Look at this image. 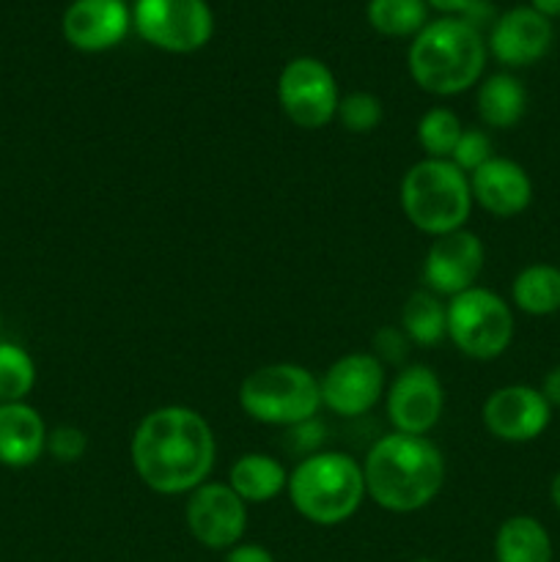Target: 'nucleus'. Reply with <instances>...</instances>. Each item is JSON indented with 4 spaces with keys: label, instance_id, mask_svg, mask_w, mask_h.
<instances>
[{
    "label": "nucleus",
    "instance_id": "nucleus-1",
    "mask_svg": "<svg viewBox=\"0 0 560 562\" xmlns=\"http://www.w3.org/2000/svg\"><path fill=\"white\" fill-rule=\"evenodd\" d=\"M143 486L157 494H190L209 481L217 456L214 431L190 406H159L137 423L130 445Z\"/></svg>",
    "mask_w": 560,
    "mask_h": 562
},
{
    "label": "nucleus",
    "instance_id": "nucleus-2",
    "mask_svg": "<svg viewBox=\"0 0 560 562\" xmlns=\"http://www.w3.org/2000/svg\"><path fill=\"white\" fill-rule=\"evenodd\" d=\"M366 494L390 514H415L434 503L445 483V459L437 445L412 434L379 437L362 461Z\"/></svg>",
    "mask_w": 560,
    "mask_h": 562
},
{
    "label": "nucleus",
    "instance_id": "nucleus-3",
    "mask_svg": "<svg viewBox=\"0 0 560 562\" xmlns=\"http://www.w3.org/2000/svg\"><path fill=\"white\" fill-rule=\"evenodd\" d=\"M486 66V44L459 16L426 22L410 47V75L434 97H453L475 86Z\"/></svg>",
    "mask_w": 560,
    "mask_h": 562
},
{
    "label": "nucleus",
    "instance_id": "nucleus-4",
    "mask_svg": "<svg viewBox=\"0 0 560 562\" xmlns=\"http://www.w3.org/2000/svg\"><path fill=\"white\" fill-rule=\"evenodd\" d=\"M291 505L302 519L333 527L351 519L366 499L362 464L335 450H318L307 456L289 475Z\"/></svg>",
    "mask_w": 560,
    "mask_h": 562
},
{
    "label": "nucleus",
    "instance_id": "nucleus-5",
    "mask_svg": "<svg viewBox=\"0 0 560 562\" xmlns=\"http://www.w3.org/2000/svg\"><path fill=\"white\" fill-rule=\"evenodd\" d=\"M401 209L417 231L445 236L464 228L472 212L470 176L450 159H421L401 179Z\"/></svg>",
    "mask_w": 560,
    "mask_h": 562
},
{
    "label": "nucleus",
    "instance_id": "nucleus-6",
    "mask_svg": "<svg viewBox=\"0 0 560 562\" xmlns=\"http://www.w3.org/2000/svg\"><path fill=\"white\" fill-rule=\"evenodd\" d=\"M239 406L250 420L291 428L318 415L322 390L307 368L294 362H272L242 379Z\"/></svg>",
    "mask_w": 560,
    "mask_h": 562
},
{
    "label": "nucleus",
    "instance_id": "nucleus-7",
    "mask_svg": "<svg viewBox=\"0 0 560 562\" xmlns=\"http://www.w3.org/2000/svg\"><path fill=\"white\" fill-rule=\"evenodd\" d=\"M448 338L472 360H494L514 340V313L489 289H467L448 302Z\"/></svg>",
    "mask_w": 560,
    "mask_h": 562
},
{
    "label": "nucleus",
    "instance_id": "nucleus-8",
    "mask_svg": "<svg viewBox=\"0 0 560 562\" xmlns=\"http://www.w3.org/2000/svg\"><path fill=\"white\" fill-rule=\"evenodd\" d=\"M132 22L148 44L168 53H195L214 33L206 0H135Z\"/></svg>",
    "mask_w": 560,
    "mask_h": 562
},
{
    "label": "nucleus",
    "instance_id": "nucleus-9",
    "mask_svg": "<svg viewBox=\"0 0 560 562\" xmlns=\"http://www.w3.org/2000/svg\"><path fill=\"white\" fill-rule=\"evenodd\" d=\"M278 99L291 124L300 130H322L338 113V82L327 64L311 55L289 60L280 71Z\"/></svg>",
    "mask_w": 560,
    "mask_h": 562
},
{
    "label": "nucleus",
    "instance_id": "nucleus-10",
    "mask_svg": "<svg viewBox=\"0 0 560 562\" xmlns=\"http://www.w3.org/2000/svg\"><path fill=\"white\" fill-rule=\"evenodd\" d=\"M190 536L206 549H234L247 527V503L228 483H201L184 505Z\"/></svg>",
    "mask_w": 560,
    "mask_h": 562
},
{
    "label": "nucleus",
    "instance_id": "nucleus-11",
    "mask_svg": "<svg viewBox=\"0 0 560 562\" xmlns=\"http://www.w3.org/2000/svg\"><path fill=\"white\" fill-rule=\"evenodd\" d=\"M318 390H322V404L333 415L360 417L382 398L384 366L368 351H351L324 371Z\"/></svg>",
    "mask_w": 560,
    "mask_h": 562
},
{
    "label": "nucleus",
    "instance_id": "nucleus-12",
    "mask_svg": "<svg viewBox=\"0 0 560 562\" xmlns=\"http://www.w3.org/2000/svg\"><path fill=\"white\" fill-rule=\"evenodd\" d=\"M445 406L443 382L426 366H406L388 393V420L399 434L426 437L439 423Z\"/></svg>",
    "mask_w": 560,
    "mask_h": 562
},
{
    "label": "nucleus",
    "instance_id": "nucleus-13",
    "mask_svg": "<svg viewBox=\"0 0 560 562\" xmlns=\"http://www.w3.org/2000/svg\"><path fill=\"white\" fill-rule=\"evenodd\" d=\"M552 417V406L527 384H508L494 390L483 404V426L500 442H533L541 437Z\"/></svg>",
    "mask_w": 560,
    "mask_h": 562
},
{
    "label": "nucleus",
    "instance_id": "nucleus-14",
    "mask_svg": "<svg viewBox=\"0 0 560 562\" xmlns=\"http://www.w3.org/2000/svg\"><path fill=\"white\" fill-rule=\"evenodd\" d=\"M483 269V241L459 228L434 239L423 261V280L432 294L456 296L472 289Z\"/></svg>",
    "mask_w": 560,
    "mask_h": 562
},
{
    "label": "nucleus",
    "instance_id": "nucleus-15",
    "mask_svg": "<svg viewBox=\"0 0 560 562\" xmlns=\"http://www.w3.org/2000/svg\"><path fill=\"white\" fill-rule=\"evenodd\" d=\"M552 47V22L530 5H516L497 16L489 49L505 66H530Z\"/></svg>",
    "mask_w": 560,
    "mask_h": 562
},
{
    "label": "nucleus",
    "instance_id": "nucleus-16",
    "mask_svg": "<svg viewBox=\"0 0 560 562\" xmlns=\"http://www.w3.org/2000/svg\"><path fill=\"white\" fill-rule=\"evenodd\" d=\"M132 14L124 0H75L66 9L64 36L80 53H102L115 47L130 31Z\"/></svg>",
    "mask_w": 560,
    "mask_h": 562
},
{
    "label": "nucleus",
    "instance_id": "nucleus-17",
    "mask_svg": "<svg viewBox=\"0 0 560 562\" xmlns=\"http://www.w3.org/2000/svg\"><path fill=\"white\" fill-rule=\"evenodd\" d=\"M470 190L472 201L500 220L516 217L533 201V181L527 170L505 157H492L475 173H470Z\"/></svg>",
    "mask_w": 560,
    "mask_h": 562
},
{
    "label": "nucleus",
    "instance_id": "nucleus-18",
    "mask_svg": "<svg viewBox=\"0 0 560 562\" xmlns=\"http://www.w3.org/2000/svg\"><path fill=\"white\" fill-rule=\"evenodd\" d=\"M47 426L25 401L0 404V464L11 470L33 467L47 450Z\"/></svg>",
    "mask_w": 560,
    "mask_h": 562
},
{
    "label": "nucleus",
    "instance_id": "nucleus-19",
    "mask_svg": "<svg viewBox=\"0 0 560 562\" xmlns=\"http://www.w3.org/2000/svg\"><path fill=\"white\" fill-rule=\"evenodd\" d=\"M228 486L245 503H269L280 492H285V486H289V472L272 456L245 453L231 467Z\"/></svg>",
    "mask_w": 560,
    "mask_h": 562
},
{
    "label": "nucleus",
    "instance_id": "nucleus-20",
    "mask_svg": "<svg viewBox=\"0 0 560 562\" xmlns=\"http://www.w3.org/2000/svg\"><path fill=\"white\" fill-rule=\"evenodd\" d=\"M497 562H552V541L533 516H511L494 538Z\"/></svg>",
    "mask_w": 560,
    "mask_h": 562
},
{
    "label": "nucleus",
    "instance_id": "nucleus-21",
    "mask_svg": "<svg viewBox=\"0 0 560 562\" xmlns=\"http://www.w3.org/2000/svg\"><path fill=\"white\" fill-rule=\"evenodd\" d=\"M478 115L492 130H511L522 121L527 108V91L516 77L492 75L478 88Z\"/></svg>",
    "mask_w": 560,
    "mask_h": 562
},
{
    "label": "nucleus",
    "instance_id": "nucleus-22",
    "mask_svg": "<svg viewBox=\"0 0 560 562\" xmlns=\"http://www.w3.org/2000/svg\"><path fill=\"white\" fill-rule=\"evenodd\" d=\"M514 305L527 316H552L560 311V269L552 263H533L514 278Z\"/></svg>",
    "mask_w": 560,
    "mask_h": 562
},
{
    "label": "nucleus",
    "instance_id": "nucleus-23",
    "mask_svg": "<svg viewBox=\"0 0 560 562\" xmlns=\"http://www.w3.org/2000/svg\"><path fill=\"white\" fill-rule=\"evenodd\" d=\"M401 329L417 346H434L448 335V305L432 291H415L401 307Z\"/></svg>",
    "mask_w": 560,
    "mask_h": 562
},
{
    "label": "nucleus",
    "instance_id": "nucleus-24",
    "mask_svg": "<svg viewBox=\"0 0 560 562\" xmlns=\"http://www.w3.org/2000/svg\"><path fill=\"white\" fill-rule=\"evenodd\" d=\"M426 0H371L368 22L382 36H417L426 27Z\"/></svg>",
    "mask_w": 560,
    "mask_h": 562
},
{
    "label": "nucleus",
    "instance_id": "nucleus-25",
    "mask_svg": "<svg viewBox=\"0 0 560 562\" xmlns=\"http://www.w3.org/2000/svg\"><path fill=\"white\" fill-rule=\"evenodd\" d=\"M36 366L22 346L0 340V404H16L31 395Z\"/></svg>",
    "mask_w": 560,
    "mask_h": 562
},
{
    "label": "nucleus",
    "instance_id": "nucleus-26",
    "mask_svg": "<svg viewBox=\"0 0 560 562\" xmlns=\"http://www.w3.org/2000/svg\"><path fill=\"white\" fill-rule=\"evenodd\" d=\"M461 121L453 110L432 108L417 121V143L428 159H450L461 137Z\"/></svg>",
    "mask_w": 560,
    "mask_h": 562
},
{
    "label": "nucleus",
    "instance_id": "nucleus-27",
    "mask_svg": "<svg viewBox=\"0 0 560 562\" xmlns=\"http://www.w3.org/2000/svg\"><path fill=\"white\" fill-rule=\"evenodd\" d=\"M335 119L344 124L346 132L351 135H368V132L377 130L384 119L382 102H379L373 93L368 91H351L346 97H340L338 113Z\"/></svg>",
    "mask_w": 560,
    "mask_h": 562
},
{
    "label": "nucleus",
    "instance_id": "nucleus-28",
    "mask_svg": "<svg viewBox=\"0 0 560 562\" xmlns=\"http://www.w3.org/2000/svg\"><path fill=\"white\" fill-rule=\"evenodd\" d=\"M492 159V140H489L486 132L481 130H464L461 132L459 143H456L453 154H450V162L456 165L464 173H475L481 165H486Z\"/></svg>",
    "mask_w": 560,
    "mask_h": 562
},
{
    "label": "nucleus",
    "instance_id": "nucleus-29",
    "mask_svg": "<svg viewBox=\"0 0 560 562\" xmlns=\"http://www.w3.org/2000/svg\"><path fill=\"white\" fill-rule=\"evenodd\" d=\"M47 450L55 461L64 464H75L82 459L88 450V437L82 428L77 426H58L47 434Z\"/></svg>",
    "mask_w": 560,
    "mask_h": 562
},
{
    "label": "nucleus",
    "instance_id": "nucleus-30",
    "mask_svg": "<svg viewBox=\"0 0 560 562\" xmlns=\"http://www.w3.org/2000/svg\"><path fill=\"white\" fill-rule=\"evenodd\" d=\"M406 346H410V338L404 335V329L399 327H382L377 335H373V357L379 362H390V366H401L406 357Z\"/></svg>",
    "mask_w": 560,
    "mask_h": 562
},
{
    "label": "nucleus",
    "instance_id": "nucleus-31",
    "mask_svg": "<svg viewBox=\"0 0 560 562\" xmlns=\"http://www.w3.org/2000/svg\"><path fill=\"white\" fill-rule=\"evenodd\" d=\"M324 442V428L322 423L313 417V420L300 423V426L289 428V448L291 453H302V459L318 453V445Z\"/></svg>",
    "mask_w": 560,
    "mask_h": 562
},
{
    "label": "nucleus",
    "instance_id": "nucleus-32",
    "mask_svg": "<svg viewBox=\"0 0 560 562\" xmlns=\"http://www.w3.org/2000/svg\"><path fill=\"white\" fill-rule=\"evenodd\" d=\"M459 20H464L467 25L475 27V31L481 33L483 27H494L497 11H494V5L489 3V0H470V3L464 5V11L459 14Z\"/></svg>",
    "mask_w": 560,
    "mask_h": 562
},
{
    "label": "nucleus",
    "instance_id": "nucleus-33",
    "mask_svg": "<svg viewBox=\"0 0 560 562\" xmlns=\"http://www.w3.org/2000/svg\"><path fill=\"white\" fill-rule=\"evenodd\" d=\"M225 562H275L272 552L258 543H236L234 549H228Z\"/></svg>",
    "mask_w": 560,
    "mask_h": 562
},
{
    "label": "nucleus",
    "instance_id": "nucleus-34",
    "mask_svg": "<svg viewBox=\"0 0 560 562\" xmlns=\"http://www.w3.org/2000/svg\"><path fill=\"white\" fill-rule=\"evenodd\" d=\"M541 395L547 398L549 406H560V366L552 368V371L544 376L541 384Z\"/></svg>",
    "mask_w": 560,
    "mask_h": 562
},
{
    "label": "nucleus",
    "instance_id": "nucleus-35",
    "mask_svg": "<svg viewBox=\"0 0 560 562\" xmlns=\"http://www.w3.org/2000/svg\"><path fill=\"white\" fill-rule=\"evenodd\" d=\"M428 5H434L437 11H443V14H456L459 16L461 11H464V5L470 3V0H426Z\"/></svg>",
    "mask_w": 560,
    "mask_h": 562
},
{
    "label": "nucleus",
    "instance_id": "nucleus-36",
    "mask_svg": "<svg viewBox=\"0 0 560 562\" xmlns=\"http://www.w3.org/2000/svg\"><path fill=\"white\" fill-rule=\"evenodd\" d=\"M530 9H536L547 20H555L560 16V0H530Z\"/></svg>",
    "mask_w": 560,
    "mask_h": 562
},
{
    "label": "nucleus",
    "instance_id": "nucleus-37",
    "mask_svg": "<svg viewBox=\"0 0 560 562\" xmlns=\"http://www.w3.org/2000/svg\"><path fill=\"white\" fill-rule=\"evenodd\" d=\"M549 497H552L555 508L560 510V472L552 477V486H549Z\"/></svg>",
    "mask_w": 560,
    "mask_h": 562
},
{
    "label": "nucleus",
    "instance_id": "nucleus-38",
    "mask_svg": "<svg viewBox=\"0 0 560 562\" xmlns=\"http://www.w3.org/2000/svg\"><path fill=\"white\" fill-rule=\"evenodd\" d=\"M415 562H434V560L432 558H417Z\"/></svg>",
    "mask_w": 560,
    "mask_h": 562
},
{
    "label": "nucleus",
    "instance_id": "nucleus-39",
    "mask_svg": "<svg viewBox=\"0 0 560 562\" xmlns=\"http://www.w3.org/2000/svg\"><path fill=\"white\" fill-rule=\"evenodd\" d=\"M0 322H3V318H0Z\"/></svg>",
    "mask_w": 560,
    "mask_h": 562
}]
</instances>
